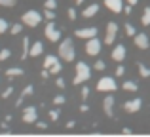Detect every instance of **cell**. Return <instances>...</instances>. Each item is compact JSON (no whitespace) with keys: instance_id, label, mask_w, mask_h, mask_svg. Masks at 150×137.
<instances>
[{"instance_id":"1","label":"cell","mask_w":150,"mask_h":137,"mask_svg":"<svg viewBox=\"0 0 150 137\" xmlns=\"http://www.w3.org/2000/svg\"><path fill=\"white\" fill-rule=\"evenodd\" d=\"M59 55H61L63 61H74L76 50H74V44H72L70 38H67V40L61 42V46H59Z\"/></svg>"},{"instance_id":"2","label":"cell","mask_w":150,"mask_h":137,"mask_svg":"<svg viewBox=\"0 0 150 137\" xmlns=\"http://www.w3.org/2000/svg\"><path fill=\"white\" fill-rule=\"evenodd\" d=\"M21 19H23V23H25L27 27H38L40 21H42V15L38 13L36 10H27L25 13L21 15Z\"/></svg>"},{"instance_id":"3","label":"cell","mask_w":150,"mask_h":137,"mask_svg":"<svg viewBox=\"0 0 150 137\" xmlns=\"http://www.w3.org/2000/svg\"><path fill=\"white\" fill-rule=\"evenodd\" d=\"M89 74H91V70H89V67L86 63H76V76H74V84H84L86 80L89 78Z\"/></svg>"},{"instance_id":"4","label":"cell","mask_w":150,"mask_h":137,"mask_svg":"<svg viewBox=\"0 0 150 137\" xmlns=\"http://www.w3.org/2000/svg\"><path fill=\"white\" fill-rule=\"evenodd\" d=\"M97 89L99 92H114L116 89V80L112 76H103L99 82H97Z\"/></svg>"},{"instance_id":"5","label":"cell","mask_w":150,"mask_h":137,"mask_svg":"<svg viewBox=\"0 0 150 137\" xmlns=\"http://www.w3.org/2000/svg\"><path fill=\"white\" fill-rule=\"evenodd\" d=\"M44 34H46V38L51 42H57L59 38H61V33L57 31V27L53 25V21H50L48 25H46V29H44Z\"/></svg>"},{"instance_id":"6","label":"cell","mask_w":150,"mask_h":137,"mask_svg":"<svg viewBox=\"0 0 150 137\" xmlns=\"http://www.w3.org/2000/svg\"><path fill=\"white\" fill-rule=\"evenodd\" d=\"M99 52H101V42L97 40L95 36L89 38L88 44H86V53H88V55H97Z\"/></svg>"},{"instance_id":"7","label":"cell","mask_w":150,"mask_h":137,"mask_svg":"<svg viewBox=\"0 0 150 137\" xmlns=\"http://www.w3.org/2000/svg\"><path fill=\"white\" fill-rule=\"evenodd\" d=\"M116 33H118V25L114 21H110L108 25H106V34H105V42H106V44H112V42H114Z\"/></svg>"},{"instance_id":"8","label":"cell","mask_w":150,"mask_h":137,"mask_svg":"<svg viewBox=\"0 0 150 137\" xmlns=\"http://www.w3.org/2000/svg\"><path fill=\"white\" fill-rule=\"evenodd\" d=\"M36 116H38L36 107H27L25 111H23V122L25 124H33V122H36Z\"/></svg>"},{"instance_id":"9","label":"cell","mask_w":150,"mask_h":137,"mask_svg":"<svg viewBox=\"0 0 150 137\" xmlns=\"http://www.w3.org/2000/svg\"><path fill=\"white\" fill-rule=\"evenodd\" d=\"M133 40H135V46L139 50H146L148 46H150V40H148V36L144 33H141V34H135L133 36Z\"/></svg>"},{"instance_id":"10","label":"cell","mask_w":150,"mask_h":137,"mask_svg":"<svg viewBox=\"0 0 150 137\" xmlns=\"http://www.w3.org/2000/svg\"><path fill=\"white\" fill-rule=\"evenodd\" d=\"M76 36L78 38H93V36H97V29L95 27H86V29H80V31H76Z\"/></svg>"},{"instance_id":"11","label":"cell","mask_w":150,"mask_h":137,"mask_svg":"<svg viewBox=\"0 0 150 137\" xmlns=\"http://www.w3.org/2000/svg\"><path fill=\"white\" fill-rule=\"evenodd\" d=\"M103 109H105L106 116H110V118L114 116V97L112 95H106L105 97V101H103Z\"/></svg>"},{"instance_id":"12","label":"cell","mask_w":150,"mask_h":137,"mask_svg":"<svg viewBox=\"0 0 150 137\" xmlns=\"http://www.w3.org/2000/svg\"><path fill=\"white\" fill-rule=\"evenodd\" d=\"M105 6L108 8L110 11H114V13H120V11L124 10V4H122V0H105Z\"/></svg>"},{"instance_id":"13","label":"cell","mask_w":150,"mask_h":137,"mask_svg":"<svg viewBox=\"0 0 150 137\" xmlns=\"http://www.w3.org/2000/svg\"><path fill=\"white\" fill-rule=\"evenodd\" d=\"M125 46L124 44H120V46H116V48H114V52H112V59L114 61H118V63H120V61H124L125 59Z\"/></svg>"},{"instance_id":"14","label":"cell","mask_w":150,"mask_h":137,"mask_svg":"<svg viewBox=\"0 0 150 137\" xmlns=\"http://www.w3.org/2000/svg\"><path fill=\"white\" fill-rule=\"evenodd\" d=\"M141 105H143L141 99H131V101H127V103L124 105V109L127 112H137V111H141Z\"/></svg>"},{"instance_id":"15","label":"cell","mask_w":150,"mask_h":137,"mask_svg":"<svg viewBox=\"0 0 150 137\" xmlns=\"http://www.w3.org/2000/svg\"><path fill=\"white\" fill-rule=\"evenodd\" d=\"M33 92H34V88H33V84H29V86H25V89L21 92V95H19V99H17V103H15V107H21L23 105V101L27 99L29 95H33Z\"/></svg>"},{"instance_id":"16","label":"cell","mask_w":150,"mask_h":137,"mask_svg":"<svg viewBox=\"0 0 150 137\" xmlns=\"http://www.w3.org/2000/svg\"><path fill=\"white\" fill-rule=\"evenodd\" d=\"M42 52H44V46H42V42H34L33 48H30V52H29V55H30V57H38V55H42Z\"/></svg>"},{"instance_id":"17","label":"cell","mask_w":150,"mask_h":137,"mask_svg":"<svg viewBox=\"0 0 150 137\" xmlns=\"http://www.w3.org/2000/svg\"><path fill=\"white\" fill-rule=\"evenodd\" d=\"M97 11H99V6H97V4H91V6H88L84 10V13H82V15H84V17H93Z\"/></svg>"},{"instance_id":"18","label":"cell","mask_w":150,"mask_h":137,"mask_svg":"<svg viewBox=\"0 0 150 137\" xmlns=\"http://www.w3.org/2000/svg\"><path fill=\"white\" fill-rule=\"evenodd\" d=\"M122 88H124L125 92H137V89H139V86H137L135 82L127 80V82H124V86H122Z\"/></svg>"},{"instance_id":"19","label":"cell","mask_w":150,"mask_h":137,"mask_svg":"<svg viewBox=\"0 0 150 137\" xmlns=\"http://www.w3.org/2000/svg\"><path fill=\"white\" fill-rule=\"evenodd\" d=\"M57 63V57L55 55H46V61H44V69H50Z\"/></svg>"},{"instance_id":"20","label":"cell","mask_w":150,"mask_h":137,"mask_svg":"<svg viewBox=\"0 0 150 137\" xmlns=\"http://www.w3.org/2000/svg\"><path fill=\"white\" fill-rule=\"evenodd\" d=\"M6 74H8V76H11V78H13V76H21V74H23V69H17V67L8 69V70H6Z\"/></svg>"},{"instance_id":"21","label":"cell","mask_w":150,"mask_h":137,"mask_svg":"<svg viewBox=\"0 0 150 137\" xmlns=\"http://www.w3.org/2000/svg\"><path fill=\"white\" fill-rule=\"evenodd\" d=\"M29 52H30V50H29V38H23V53H21V57H23V59H25V57H29Z\"/></svg>"},{"instance_id":"22","label":"cell","mask_w":150,"mask_h":137,"mask_svg":"<svg viewBox=\"0 0 150 137\" xmlns=\"http://www.w3.org/2000/svg\"><path fill=\"white\" fill-rule=\"evenodd\" d=\"M137 67H139V74H141L143 78H148V76H150V69H146L143 63H139Z\"/></svg>"},{"instance_id":"23","label":"cell","mask_w":150,"mask_h":137,"mask_svg":"<svg viewBox=\"0 0 150 137\" xmlns=\"http://www.w3.org/2000/svg\"><path fill=\"white\" fill-rule=\"evenodd\" d=\"M143 25H150V6L144 8L143 11Z\"/></svg>"},{"instance_id":"24","label":"cell","mask_w":150,"mask_h":137,"mask_svg":"<svg viewBox=\"0 0 150 137\" xmlns=\"http://www.w3.org/2000/svg\"><path fill=\"white\" fill-rule=\"evenodd\" d=\"M21 29H23V27L19 25V23H15V25H11V27H10V33L15 36V34H19V33H21Z\"/></svg>"},{"instance_id":"25","label":"cell","mask_w":150,"mask_h":137,"mask_svg":"<svg viewBox=\"0 0 150 137\" xmlns=\"http://www.w3.org/2000/svg\"><path fill=\"white\" fill-rule=\"evenodd\" d=\"M125 34H129V36H135V29H133V25H129V23H125Z\"/></svg>"},{"instance_id":"26","label":"cell","mask_w":150,"mask_h":137,"mask_svg":"<svg viewBox=\"0 0 150 137\" xmlns=\"http://www.w3.org/2000/svg\"><path fill=\"white\" fill-rule=\"evenodd\" d=\"M10 55H11V52H10V50H0V61H6Z\"/></svg>"},{"instance_id":"27","label":"cell","mask_w":150,"mask_h":137,"mask_svg":"<svg viewBox=\"0 0 150 137\" xmlns=\"http://www.w3.org/2000/svg\"><path fill=\"white\" fill-rule=\"evenodd\" d=\"M48 70H50V72H53V74H59V72H61V63L57 61V63H55L53 67H50Z\"/></svg>"},{"instance_id":"28","label":"cell","mask_w":150,"mask_h":137,"mask_svg":"<svg viewBox=\"0 0 150 137\" xmlns=\"http://www.w3.org/2000/svg\"><path fill=\"white\" fill-rule=\"evenodd\" d=\"M8 29H10V27H8V21H6V19H0V34L6 33Z\"/></svg>"},{"instance_id":"29","label":"cell","mask_w":150,"mask_h":137,"mask_svg":"<svg viewBox=\"0 0 150 137\" xmlns=\"http://www.w3.org/2000/svg\"><path fill=\"white\" fill-rule=\"evenodd\" d=\"M0 6L11 8V6H15V0H0Z\"/></svg>"},{"instance_id":"30","label":"cell","mask_w":150,"mask_h":137,"mask_svg":"<svg viewBox=\"0 0 150 137\" xmlns=\"http://www.w3.org/2000/svg\"><path fill=\"white\" fill-rule=\"evenodd\" d=\"M46 8H48V10H55V8H57V2H55V0H46Z\"/></svg>"},{"instance_id":"31","label":"cell","mask_w":150,"mask_h":137,"mask_svg":"<svg viewBox=\"0 0 150 137\" xmlns=\"http://www.w3.org/2000/svg\"><path fill=\"white\" fill-rule=\"evenodd\" d=\"M46 19H50V21H53V19H55L53 10H48V8H46Z\"/></svg>"},{"instance_id":"32","label":"cell","mask_w":150,"mask_h":137,"mask_svg":"<svg viewBox=\"0 0 150 137\" xmlns=\"http://www.w3.org/2000/svg\"><path fill=\"white\" fill-rule=\"evenodd\" d=\"M124 74H125V69L122 67V65H118L116 67V76H124Z\"/></svg>"},{"instance_id":"33","label":"cell","mask_w":150,"mask_h":137,"mask_svg":"<svg viewBox=\"0 0 150 137\" xmlns=\"http://www.w3.org/2000/svg\"><path fill=\"white\" fill-rule=\"evenodd\" d=\"M105 67H106L105 61H97V63H95V69H97V70H105Z\"/></svg>"},{"instance_id":"34","label":"cell","mask_w":150,"mask_h":137,"mask_svg":"<svg viewBox=\"0 0 150 137\" xmlns=\"http://www.w3.org/2000/svg\"><path fill=\"white\" fill-rule=\"evenodd\" d=\"M53 103H55V105H63V103H65V97H63V95H57V97L53 99Z\"/></svg>"},{"instance_id":"35","label":"cell","mask_w":150,"mask_h":137,"mask_svg":"<svg viewBox=\"0 0 150 137\" xmlns=\"http://www.w3.org/2000/svg\"><path fill=\"white\" fill-rule=\"evenodd\" d=\"M57 118H59V111L55 109V111H51V112H50V120H57Z\"/></svg>"},{"instance_id":"36","label":"cell","mask_w":150,"mask_h":137,"mask_svg":"<svg viewBox=\"0 0 150 137\" xmlns=\"http://www.w3.org/2000/svg\"><path fill=\"white\" fill-rule=\"evenodd\" d=\"M89 97V88H82V99H88Z\"/></svg>"},{"instance_id":"37","label":"cell","mask_w":150,"mask_h":137,"mask_svg":"<svg viewBox=\"0 0 150 137\" xmlns=\"http://www.w3.org/2000/svg\"><path fill=\"white\" fill-rule=\"evenodd\" d=\"M11 92H13V88H6V92L2 93V97H4V99H6V97H10V95H11Z\"/></svg>"},{"instance_id":"38","label":"cell","mask_w":150,"mask_h":137,"mask_svg":"<svg viewBox=\"0 0 150 137\" xmlns=\"http://www.w3.org/2000/svg\"><path fill=\"white\" fill-rule=\"evenodd\" d=\"M69 19H76V11H74V8L69 10Z\"/></svg>"},{"instance_id":"39","label":"cell","mask_w":150,"mask_h":137,"mask_svg":"<svg viewBox=\"0 0 150 137\" xmlns=\"http://www.w3.org/2000/svg\"><path fill=\"white\" fill-rule=\"evenodd\" d=\"M57 86H59V88H65V80H63V78H57Z\"/></svg>"},{"instance_id":"40","label":"cell","mask_w":150,"mask_h":137,"mask_svg":"<svg viewBox=\"0 0 150 137\" xmlns=\"http://www.w3.org/2000/svg\"><path fill=\"white\" fill-rule=\"evenodd\" d=\"M36 126H38V128H40V130H46V128H48V124H46V122H38V124H36Z\"/></svg>"},{"instance_id":"41","label":"cell","mask_w":150,"mask_h":137,"mask_svg":"<svg viewBox=\"0 0 150 137\" xmlns=\"http://www.w3.org/2000/svg\"><path fill=\"white\" fill-rule=\"evenodd\" d=\"M48 76H50V70L44 69V70H42V78H48Z\"/></svg>"},{"instance_id":"42","label":"cell","mask_w":150,"mask_h":137,"mask_svg":"<svg viewBox=\"0 0 150 137\" xmlns=\"http://www.w3.org/2000/svg\"><path fill=\"white\" fill-rule=\"evenodd\" d=\"M67 128H74V120H69V122H67Z\"/></svg>"},{"instance_id":"43","label":"cell","mask_w":150,"mask_h":137,"mask_svg":"<svg viewBox=\"0 0 150 137\" xmlns=\"http://www.w3.org/2000/svg\"><path fill=\"white\" fill-rule=\"evenodd\" d=\"M137 2H139V0H127V4H131V6H135Z\"/></svg>"},{"instance_id":"44","label":"cell","mask_w":150,"mask_h":137,"mask_svg":"<svg viewBox=\"0 0 150 137\" xmlns=\"http://www.w3.org/2000/svg\"><path fill=\"white\" fill-rule=\"evenodd\" d=\"M82 2H84V0H76V4H82Z\"/></svg>"}]
</instances>
